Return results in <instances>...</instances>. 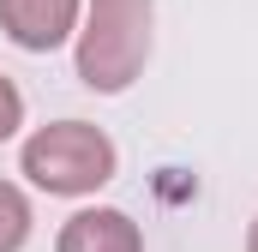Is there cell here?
I'll use <instances>...</instances> for the list:
<instances>
[{"mask_svg": "<svg viewBox=\"0 0 258 252\" xmlns=\"http://www.w3.org/2000/svg\"><path fill=\"white\" fill-rule=\"evenodd\" d=\"M18 174L48 198H90L120 174V150L90 120H48L24 138Z\"/></svg>", "mask_w": 258, "mask_h": 252, "instance_id": "cell-2", "label": "cell"}, {"mask_svg": "<svg viewBox=\"0 0 258 252\" xmlns=\"http://www.w3.org/2000/svg\"><path fill=\"white\" fill-rule=\"evenodd\" d=\"M84 0H0V30L24 54H54L60 42L78 36Z\"/></svg>", "mask_w": 258, "mask_h": 252, "instance_id": "cell-3", "label": "cell"}, {"mask_svg": "<svg viewBox=\"0 0 258 252\" xmlns=\"http://www.w3.org/2000/svg\"><path fill=\"white\" fill-rule=\"evenodd\" d=\"M54 252H144V228L114 204H90L60 222Z\"/></svg>", "mask_w": 258, "mask_h": 252, "instance_id": "cell-4", "label": "cell"}, {"mask_svg": "<svg viewBox=\"0 0 258 252\" xmlns=\"http://www.w3.org/2000/svg\"><path fill=\"white\" fill-rule=\"evenodd\" d=\"M18 126H24V90L0 72V144H6V138H18Z\"/></svg>", "mask_w": 258, "mask_h": 252, "instance_id": "cell-6", "label": "cell"}, {"mask_svg": "<svg viewBox=\"0 0 258 252\" xmlns=\"http://www.w3.org/2000/svg\"><path fill=\"white\" fill-rule=\"evenodd\" d=\"M246 252H258V216H252V228H246Z\"/></svg>", "mask_w": 258, "mask_h": 252, "instance_id": "cell-7", "label": "cell"}, {"mask_svg": "<svg viewBox=\"0 0 258 252\" xmlns=\"http://www.w3.org/2000/svg\"><path fill=\"white\" fill-rule=\"evenodd\" d=\"M78 84L96 96H120L150 60L156 42V0H84V24H78Z\"/></svg>", "mask_w": 258, "mask_h": 252, "instance_id": "cell-1", "label": "cell"}, {"mask_svg": "<svg viewBox=\"0 0 258 252\" xmlns=\"http://www.w3.org/2000/svg\"><path fill=\"white\" fill-rule=\"evenodd\" d=\"M30 228H36V210H30V198H24V186L0 180V252H24V240H30Z\"/></svg>", "mask_w": 258, "mask_h": 252, "instance_id": "cell-5", "label": "cell"}]
</instances>
